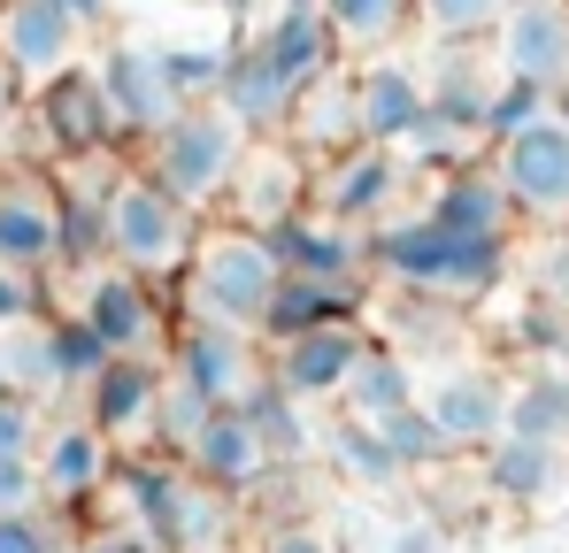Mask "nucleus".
<instances>
[{
	"label": "nucleus",
	"instance_id": "obj_1",
	"mask_svg": "<svg viewBox=\"0 0 569 553\" xmlns=\"http://www.w3.org/2000/svg\"><path fill=\"white\" fill-rule=\"evenodd\" d=\"M108 492L123 500V523L154 553H231L239 539V492L192 476L178 454H131Z\"/></svg>",
	"mask_w": 569,
	"mask_h": 553
},
{
	"label": "nucleus",
	"instance_id": "obj_2",
	"mask_svg": "<svg viewBox=\"0 0 569 553\" xmlns=\"http://www.w3.org/2000/svg\"><path fill=\"white\" fill-rule=\"evenodd\" d=\"M370 270L400 292H431V300H485L500 276L516 270L508 239H462L447 231L431 208H392L370 231Z\"/></svg>",
	"mask_w": 569,
	"mask_h": 553
},
{
	"label": "nucleus",
	"instance_id": "obj_3",
	"mask_svg": "<svg viewBox=\"0 0 569 553\" xmlns=\"http://www.w3.org/2000/svg\"><path fill=\"white\" fill-rule=\"evenodd\" d=\"M284 284V254L270 231H247V223H208L200 247L186 262V315H208V323H247L262 331L270 300Z\"/></svg>",
	"mask_w": 569,
	"mask_h": 553
},
{
	"label": "nucleus",
	"instance_id": "obj_4",
	"mask_svg": "<svg viewBox=\"0 0 569 553\" xmlns=\"http://www.w3.org/2000/svg\"><path fill=\"white\" fill-rule=\"evenodd\" d=\"M192 247H200V208L178 200L147 162L108 178V262L116 270L162 284V276H186Z\"/></svg>",
	"mask_w": 569,
	"mask_h": 553
},
{
	"label": "nucleus",
	"instance_id": "obj_5",
	"mask_svg": "<svg viewBox=\"0 0 569 553\" xmlns=\"http://www.w3.org/2000/svg\"><path fill=\"white\" fill-rule=\"evenodd\" d=\"M247 147H254V131H247L223 100H192L178 123H162V131L147 139V170L170 184L178 200H192V208H223V192L239 178Z\"/></svg>",
	"mask_w": 569,
	"mask_h": 553
},
{
	"label": "nucleus",
	"instance_id": "obj_6",
	"mask_svg": "<svg viewBox=\"0 0 569 553\" xmlns=\"http://www.w3.org/2000/svg\"><path fill=\"white\" fill-rule=\"evenodd\" d=\"M492 162H500V184H508V200H516L523 223L569 231V108L562 100L539 123H523L516 139H500Z\"/></svg>",
	"mask_w": 569,
	"mask_h": 553
},
{
	"label": "nucleus",
	"instance_id": "obj_7",
	"mask_svg": "<svg viewBox=\"0 0 569 553\" xmlns=\"http://www.w3.org/2000/svg\"><path fill=\"white\" fill-rule=\"evenodd\" d=\"M170 369L192 376L216 408H247V392L270 376V346L262 331L247 323H208V315H178V339H170Z\"/></svg>",
	"mask_w": 569,
	"mask_h": 553
},
{
	"label": "nucleus",
	"instance_id": "obj_8",
	"mask_svg": "<svg viewBox=\"0 0 569 553\" xmlns=\"http://www.w3.org/2000/svg\"><path fill=\"white\" fill-rule=\"evenodd\" d=\"M300 208H316V162H308L284 131L254 139L247 162H239V178H231V192H223V215L247 223V231H270V239H278Z\"/></svg>",
	"mask_w": 569,
	"mask_h": 553
},
{
	"label": "nucleus",
	"instance_id": "obj_9",
	"mask_svg": "<svg viewBox=\"0 0 569 553\" xmlns=\"http://www.w3.org/2000/svg\"><path fill=\"white\" fill-rule=\"evenodd\" d=\"M416 408L439 423V439H447L455 454H485V446L508 431V376H492L485 362L447 354V362L423 376V400H416Z\"/></svg>",
	"mask_w": 569,
	"mask_h": 553
},
{
	"label": "nucleus",
	"instance_id": "obj_10",
	"mask_svg": "<svg viewBox=\"0 0 569 553\" xmlns=\"http://www.w3.org/2000/svg\"><path fill=\"white\" fill-rule=\"evenodd\" d=\"M78 315L108 339V354H162V362H170L178 323H170V308H162L154 276H131V270H116V262H108V270L86 276Z\"/></svg>",
	"mask_w": 569,
	"mask_h": 553
},
{
	"label": "nucleus",
	"instance_id": "obj_11",
	"mask_svg": "<svg viewBox=\"0 0 569 553\" xmlns=\"http://www.w3.org/2000/svg\"><path fill=\"white\" fill-rule=\"evenodd\" d=\"M400 192H408V162H400V147L362 139V147L316 162V208L339 215V223H355V231H378L385 215L400 208Z\"/></svg>",
	"mask_w": 569,
	"mask_h": 553
},
{
	"label": "nucleus",
	"instance_id": "obj_12",
	"mask_svg": "<svg viewBox=\"0 0 569 553\" xmlns=\"http://www.w3.org/2000/svg\"><path fill=\"white\" fill-rule=\"evenodd\" d=\"M370 346H378L370 323H362V315H339V323H323V331H300V339L270 346V376H278L284 392H300L308 408H339L347 376L362 369Z\"/></svg>",
	"mask_w": 569,
	"mask_h": 553
},
{
	"label": "nucleus",
	"instance_id": "obj_13",
	"mask_svg": "<svg viewBox=\"0 0 569 553\" xmlns=\"http://www.w3.org/2000/svg\"><path fill=\"white\" fill-rule=\"evenodd\" d=\"M31 115H39V139H47L62 162H93V154H108V147L123 139L93 62H78V70L47 78V86L31 92Z\"/></svg>",
	"mask_w": 569,
	"mask_h": 553
},
{
	"label": "nucleus",
	"instance_id": "obj_14",
	"mask_svg": "<svg viewBox=\"0 0 569 553\" xmlns=\"http://www.w3.org/2000/svg\"><path fill=\"white\" fill-rule=\"evenodd\" d=\"M93 70H100V92H108V108H116V131H123V139H154L162 123H178V115H186V92L170 86L162 47H131V39H116Z\"/></svg>",
	"mask_w": 569,
	"mask_h": 553
},
{
	"label": "nucleus",
	"instance_id": "obj_15",
	"mask_svg": "<svg viewBox=\"0 0 569 553\" xmlns=\"http://www.w3.org/2000/svg\"><path fill=\"white\" fill-rule=\"evenodd\" d=\"M116 439L86 423V415H70V423H47V439H39V484H47V507L54 515H78V507H93L100 492L116 484Z\"/></svg>",
	"mask_w": 569,
	"mask_h": 553
},
{
	"label": "nucleus",
	"instance_id": "obj_16",
	"mask_svg": "<svg viewBox=\"0 0 569 553\" xmlns=\"http://www.w3.org/2000/svg\"><path fill=\"white\" fill-rule=\"evenodd\" d=\"M492 62L500 78H523V86L569 92V0H516L508 23L492 31Z\"/></svg>",
	"mask_w": 569,
	"mask_h": 553
},
{
	"label": "nucleus",
	"instance_id": "obj_17",
	"mask_svg": "<svg viewBox=\"0 0 569 553\" xmlns=\"http://www.w3.org/2000/svg\"><path fill=\"white\" fill-rule=\"evenodd\" d=\"M78 47H86V23L62 0H0V54L16 62V78L31 92L78 70Z\"/></svg>",
	"mask_w": 569,
	"mask_h": 553
},
{
	"label": "nucleus",
	"instance_id": "obj_18",
	"mask_svg": "<svg viewBox=\"0 0 569 553\" xmlns=\"http://www.w3.org/2000/svg\"><path fill=\"white\" fill-rule=\"evenodd\" d=\"M162 384H170V362H162V354H116V362L78 392V400H86V423H100L116 446H123V439H154Z\"/></svg>",
	"mask_w": 569,
	"mask_h": 553
},
{
	"label": "nucleus",
	"instance_id": "obj_19",
	"mask_svg": "<svg viewBox=\"0 0 569 553\" xmlns=\"http://www.w3.org/2000/svg\"><path fill=\"white\" fill-rule=\"evenodd\" d=\"M284 276H323V284H362L370 276V231L323 215V208H300L278 231Z\"/></svg>",
	"mask_w": 569,
	"mask_h": 553
},
{
	"label": "nucleus",
	"instance_id": "obj_20",
	"mask_svg": "<svg viewBox=\"0 0 569 553\" xmlns=\"http://www.w3.org/2000/svg\"><path fill=\"white\" fill-rule=\"evenodd\" d=\"M0 262L16 270H62V192L39 178H0Z\"/></svg>",
	"mask_w": 569,
	"mask_h": 553
},
{
	"label": "nucleus",
	"instance_id": "obj_21",
	"mask_svg": "<svg viewBox=\"0 0 569 553\" xmlns=\"http://www.w3.org/2000/svg\"><path fill=\"white\" fill-rule=\"evenodd\" d=\"M355 100H362V139L400 147L431 115V78L400 54H378V62H355Z\"/></svg>",
	"mask_w": 569,
	"mask_h": 553
},
{
	"label": "nucleus",
	"instance_id": "obj_22",
	"mask_svg": "<svg viewBox=\"0 0 569 553\" xmlns=\"http://www.w3.org/2000/svg\"><path fill=\"white\" fill-rule=\"evenodd\" d=\"M254 47H262L300 92L316 86V78H331V70H347V47H339V31H331L323 0H284L278 16L254 31Z\"/></svg>",
	"mask_w": 569,
	"mask_h": 553
},
{
	"label": "nucleus",
	"instance_id": "obj_23",
	"mask_svg": "<svg viewBox=\"0 0 569 553\" xmlns=\"http://www.w3.org/2000/svg\"><path fill=\"white\" fill-rule=\"evenodd\" d=\"M186 469H192V476H208V484H223V492H254V484L278 469V454H270V439L254 431L247 408H216L208 431L186 446Z\"/></svg>",
	"mask_w": 569,
	"mask_h": 553
},
{
	"label": "nucleus",
	"instance_id": "obj_24",
	"mask_svg": "<svg viewBox=\"0 0 569 553\" xmlns=\"http://www.w3.org/2000/svg\"><path fill=\"white\" fill-rule=\"evenodd\" d=\"M423 208H431L447 231H462V239H508V231L523 223L516 200H508V184H500V162H462V170H447Z\"/></svg>",
	"mask_w": 569,
	"mask_h": 553
},
{
	"label": "nucleus",
	"instance_id": "obj_25",
	"mask_svg": "<svg viewBox=\"0 0 569 553\" xmlns=\"http://www.w3.org/2000/svg\"><path fill=\"white\" fill-rule=\"evenodd\" d=\"M284 139H292L308 162H331V154L362 147V100H355V70H331V78H316V86L300 92V100H292Z\"/></svg>",
	"mask_w": 569,
	"mask_h": 553
},
{
	"label": "nucleus",
	"instance_id": "obj_26",
	"mask_svg": "<svg viewBox=\"0 0 569 553\" xmlns=\"http://www.w3.org/2000/svg\"><path fill=\"white\" fill-rule=\"evenodd\" d=\"M423 78H431V115L485 139V108H492V86H500V62L477 54V47H439Z\"/></svg>",
	"mask_w": 569,
	"mask_h": 553
},
{
	"label": "nucleus",
	"instance_id": "obj_27",
	"mask_svg": "<svg viewBox=\"0 0 569 553\" xmlns=\"http://www.w3.org/2000/svg\"><path fill=\"white\" fill-rule=\"evenodd\" d=\"M485 492L492 500H516V507H547L555 492H562V446H539V439H516V431H500L492 446H485Z\"/></svg>",
	"mask_w": 569,
	"mask_h": 553
},
{
	"label": "nucleus",
	"instance_id": "obj_28",
	"mask_svg": "<svg viewBox=\"0 0 569 553\" xmlns=\"http://www.w3.org/2000/svg\"><path fill=\"white\" fill-rule=\"evenodd\" d=\"M292 100H300V86L284 78L254 39H247V47H239V62H231V78H223V108H231L254 139H270V131L292 123Z\"/></svg>",
	"mask_w": 569,
	"mask_h": 553
},
{
	"label": "nucleus",
	"instance_id": "obj_29",
	"mask_svg": "<svg viewBox=\"0 0 569 553\" xmlns=\"http://www.w3.org/2000/svg\"><path fill=\"white\" fill-rule=\"evenodd\" d=\"M416 400H423V369H416V354H400V346H370L362 369L347 376V392H339V415L385 423V415H400V408H416Z\"/></svg>",
	"mask_w": 569,
	"mask_h": 553
},
{
	"label": "nucleus",
	"instance_id": "obj_30",
	"mask_svg": "<svg viewBox=\"0 0 569 553\" xmlns=\"http://www.w3.org/2000/svg\"><path fill=\"white\" fill-rule=\"evenodd\" d=\"M0 376H8V392H23L39 408L70 392L62 384V354H54V315H23V323L0 331Z\"/></svg>",
	"mask_w": 569,
	"mask_h": 553
},
{
	"label": "nucleus",
	"instance_id": "obj_31",
	"mask_svg": "<svg viewBox=\"0 0 569 553\" xmlns=\"http://www.w3.org/2000/svg\"><path fill=\"white\" fill-rule=\"evenodd\" d=\"M339 315H362L355 284H323V276H284V284H278V300H270V315H262V346H284V339H300V331H323V323H339Z\"/></svg>",
	"mask_w": 569,
	"mask_h": 553
},
{
	"label": "nucleus",
	"instance_id": "obj_32",
	"mask_svg": "<svg viewBox=\"0 0 569 553\" xmlns=\"http://www.w3.org/2000/svg\"><path fill=\"white\" fill-rule=\"evenodd\" d=\"M508 431L539 446H569V362H531V376L508 384Z\"/></svg>",
	"mask_w": 569,
	"mask_h": 553
},
{
	"label": "nucleus",
	"instance_id": "obj_33",
	"mask_svg": "<svg viewBox=\"0 0 569 553\" xmlns=\"http://www.w3.org/2000/svg\"><path fill=\"white\" fill-rule=\"evenodd\" d=\"M323 454H331V469H339L347 484H362V492H385V484L408 476L400 454L385 446V431L362 423V415H331V423H323Z\"/></svg>",
	"mask_w": 569,
	"mask_h": 553
},
{
	"label": "nucleus",
	"instance_id": "obj_34",
	"mask_svg": "<svg viewBox=\"0 0 569 553\" xmlns=\"http://www.w3.org/2000/svg\"><path fill=\"white\" fill-rule=\"evenodd\" d=\"M247 415H254V431L270 439L278 469H292V461L316 454V423H308V400H300V392H284L278 376H262V384L247 392Z\"/></svg>",
	"mask_w": 569,
	"mask_h": 553
},
{
	"label": "nucleus",
	"instance_id": "obj_35",
	"mask_svg": "<svg viewBox=\"0 0 569 553\" xmlns=\"http://www.w3.org/2000/svg\"><path fill=\"white\" fill-rule=\"evenodd\" d=\"M516 0H416V23L431 31V47H485L508 23Z\"/></svg>",
	"mask_w": 569,
	"mask_h": 553
},
{
	"label": "nucleus",
	"instance_id": "obj_36",
	"mask_svg": "<svg viewBox=\"0 0 569 553\" xmlns=\"http://www.w3.org/2000/svg\"><path fill=\"white\" fill-rule=\"evenodd\" d=\"M323 16H331V31H339L347 54H378V47L400 39V23L416 16V0H323Z\"/></svg>",
	"mask_w": 569,
	"mask_h": 553
},
{
	"label": "nucleus",
	"instance_id": "obj_37",
	"mask_svg": "<svg viewBox=\"0 0 569 553\" xmlns=\"http://www.w3.org/2000/svg\"><path fill=\"white\" fill-rule=\"evenodd\" d=\"M208 415H216V400H208L192 376H178V369H170V384H162V408H154V446L186 461V446L200 439V431H208Z\"/></svg>",
	"mask_w": 569,
	"mask_h": 553
},
{
	"label": "nucleus",
	"instance_id": "obj_38",
	"mask_svg": "<svg viewBox=\"0 0 569 553\" xmlns=\"http://www.w3.org/2000/svg\"><path fill=\"white\" fill-rule=\"evenodd\" d=\"M508 346H523V354H539V362H569V300L531 292V300L508 315Z\"/></svg>",
	"mask_w": 569,
	"mask_h": 553
},
{
	"label": "nucleus",
	"instance_id": "obj_39",
	"mask_svg": "<svg viewBox=\"0 0 569 553\" xmlns=\"http://www.w3.org/2000/svg\"><path fill=\"white\" fill-rule=\"evenodd\" d=\"M162 62H170V86L192 100H223V78H231V62H239V47H223V39H208V47H162Z\"/></svg>",
	"mask_w": 569,
	"mask_h": 553
},
{
	"label": "nucleus",
	"instance_id": "obj_40",
	"mask_svg": "<svg viewBox=\"0 0 569 553\" xmlns=\"http://www.w3.org/2000/svg\"><path fill=\"white\" fill-rule=\"evenodd\" d=\"M54 354H62V384H70V392H86L100 369L116 362V354H108V339H100L78 308H62V315H54Z\"/></svg>",
	"mask_w": 569,
	"mask_h": 553
},
{
	"label": "nucleus",
	"instance_id": "obj_41",
	"mask_svg": "<svg viewBox=\"0 0 569 553\" xmlns=\"http://www.w3.org/2000/svg\"><path fill=\"white\" fill-rule=\"evenodd\" d=\"M378 431H385V446L400 454V469H408V476H423V469H439V461L455 454V446L439 439V423H431L423 408H400V415H385Z\"/></svg>",
	"mask_w": 569,
	"mask_h": 553
},
{
	"label": "nucleus",
	"instance_id": "obj_42",
	"mask_svg": "<svg viewBox=\"0 0 569 553\" xmlns=\"http://www.w3.org/2000/svg\"><path fill=\"white\" fill-rule=\"evenodd\" d=\"M547 108H555V92L523 86V78H500V86H492V108H485V147L516 139V131H523V123H539Z\"/></svg>",
	"mask_w": 569,
	"mask_h": 553
},
{
	"label": "nucleus",
	"instance_id": "obj_43",
	"mask_svg": "<svg viewBox=\"0 0 569 553\" xmlns=\"http://www.w3.org/2000/svg\"><path fill=\"white\" fill-rule=\"evenodd\" d=\"M39 439H47V408L0 384V454H31L39 461Z\"/></svg>",
	"mask_w": 569,
	"mask_h": 553
},
{
	"label": "nucleus",
	"instance_id": "obj_44",
	"mask_svg": "<svg viewBox=\"0 0 569 553\" xmlns=\"http://www.w3.org/2000/svg\"><path fill=\"white\" fill-rule=\"evenodd\" d=\"M0 553H70V539L54 531V507H23L0 515Z\"/></svg>",
	"mask_w": 569,
	"mask_h": 553
},
{
	"label": "nucleus",
	"instance_id": "obj_45",
	"mask_svg": "<svg viewBox=\"0 0 569 553\" xmlns=\"http://www.w3.org/2000/svg\"><path fill=\"white\" fill-rule=\"evenodd\" d=\"M23 507H47L39 461L31 454H0V515H23Z\"/></svg>",
	"mask_w": 569,
	"mask_h": 553
},
{
	"label": "nucleus",
	"instance_id": "obj_46",
	"mask_svg": "<svg viewBox=\"0 0 569 553\" xmlns=\"http://www.w3.org/2000/svg\"><path fill=\"white\" fill-rule=\"evenodd\" d=\"M23 315H47V308H39V270L0 262V331H8V323H23Z\"/></svg>",
	"mask_w": 569,
	"mask_h": 553
},
{
	"label": "nucleus",
	"instance_id": "obj_47",
	"mask_svg": "<svg viewBox=\"0 0 569 553\" xmlns=\"http://www.w3.org/2000/svg\"><path fill=\"white\" fill-rule=\"evenodd\" d=\"M254 553H339V546H331V539H323L316 523H270Z\"/></svg>",
	"mask_w": 569,
	"mask_h": 553
},
{
	"label": "nucleus",
	"instance_id": "obj_48",
	"mask_svg": "<svg viewBox=\"0 0 569 553\" xmlns=\"http://www.w3.org/2000/svg\"><path fill=\"white\" fill-rule=\"evenodd\" d=\"M531 284H539V292H555V300H569V239H555V247L531 262Z\"/></svg>",
	"mask_w": 569,
	"mask_h": 553
},
{
	"label": "nucleus",
	"instance_id": "obj_49",
	"mask_svg": "<svg viewBox=\"0 0 569 553\" xmlns=\"http://www.w3.org/2000/svg\"><path fill=\"white\" fill-rule=\"evenodd\" d=\"M70 553H154L131 523H116V531H86V539H70Z\"/></svg>",
	"mask_w": 569,
	"mask_h": 553
},
{
	"label": "nucleus",
	"instance_id": "obj_50",
	"mask_svg": "<svg viewBox=\"0 0 569 553\" xmlns=\"http://www.w3.org/2000/svg\"><path fill=\"white\" fill-rule=\"evenodd\" d=\"M392 553H447V531L423 515V523H408V531H392Z\"/></svg>",
	"mask_w": 569,
	"mask_h": 553
},
{
	"label": "nucleus",
	"instance_id": "obj_51",
	"mask_svg": "<svg viewBox=\"0 0 569 553\" xmlns=\"http://www.w3.org/2000/svg\"><path fill=\"white\" fill-rule=\"evenodd\" d=\"M23 78H16V62H8V54H0V115H16V108H23Z\"/></svg>",
	"mask_w": 569,
	"mask_h": 553
},
{
	"label": "nucleus",
	"instance_id": "obj_52",
	"mask_svg": "<svg viewBox=\"0 0 569 553\" xmlns=\"http://www.w3.org/2000/svg\"><path fill=\"white\" fill-rule=\"evenodd\" d=\"M62 8H70V16L93 31V23H108V8H116V0H62Z\"/></svg>",
	"mask_w": 569,
	"mask_h": 553
},
{
	"label": "nucleus",
	"instance_id": "obj_53",
	"mask_svg": "<svg viewBox=\"0 0 569 553\" xmlns=\"http://www.w3.org/2000/svg\"><path fill=\"white\" fill-rule=\"evenodd\" d=\"M0 147H8V115H0Z\"/></svg>",
	"mask_w": 569,
	"mask_h": 553
},
{
	"label": "nucleus",
	"instance_id": "obj_54",
	"mask_svg": "<svg viewBox=\"0 0 569 553\" xmlns=\"http://www.w3.org/2000/svg\"><path fill=\"white\" fill-rule=\"evenodd\" d=\"M0 384H8V376H0Z\"/></svg>",
	"mask_w": 569,
	"mask_h": 553
}]
</instances>
